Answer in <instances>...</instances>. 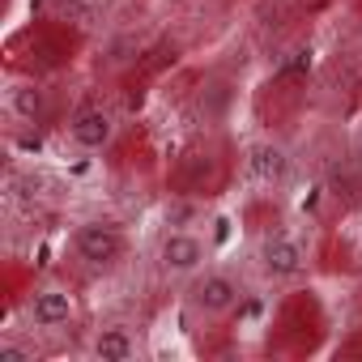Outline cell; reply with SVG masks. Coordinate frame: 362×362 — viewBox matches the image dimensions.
Segmentation results:
<instances>
[{
    "instance_id": "11",
    "label": "cell",
    "mask_w": 362,
    "mask_h": 362,
    "mask_svg": "<svg viewBox=\"0 0 362 362\" xmlns=\"http://www.w3.org/2000/svg\"><path fill=\"white\" fill-rule=\"evenodd\" d=\"M354 158H358V170H362V132H358V145H354Z\"/></svg>"
},
{
    "instance_id": "5",
    "label": "cell",
    "mask_w": 362,
    "mask_h": 362,
    "mask_svg": "<svg viewBox=\"0 0 362 362\" xmlns=\"http://www.w3.org/2000/svg\"><path fill=\"white\" fill-rule=\"evenodd\" d=\"M260 269L277 281H290L307 269V247L294 239V235H269L260 243Z\"/></svg>"
},
{
    "instance_id": "10",
    "label": "cell",
    "mask_w": 362,
    "mask_h": 362,
    "mask_svg": "<svg viewBox=\"0 0 362 362\" xmlns=\"http://www.w3.org/2000/svg\"><path fill=\"white\" fill-rule=\"evenodd\" d=\"M0 362H35V354L26 345H18V341H5L0 345Z\"/></svg>"
},
{
    "instance_id": "2",
    "label": "cell",
    "mask_w": 362,
    "mask_h": 362,
    "mask_svg": "<svg viewBox=\"0 0 362 362\" xmlns=\"http://www.w3.org/2000/svg\"><path fill=\"white\" fill-rule=\"evenodd\" d=\"M205 260H209V243L197 239L192 230H175L158 247V269L166 277H197L205 269Z\"/></svg>"
},
{
    "instance_id": "1",
    "label": "cell",
    "mask_w": 362,
    "mask_h": 362,
    "mask_svg": "<svg viewBox=\"0 0 362 362\" xmlns=\"http://www.w3.org/2000/svg\"><path fill=\"white\" fill-rule=\"evenodd\" d=\"M239 298H243V286H239L230 273H205V277H197L192 290H188V307H192L197 315H205V320L230 315V311L239 307Z\"/></svg>"
},
{
    "instance_id": "7",
    "label": "cell",
    "mask_w": 362,
    "mask_h": 362,
    "mask_svg": "<svg viewBox=\"0 0 362 362\" xmlns=\"http://www.w3.org/2000/svg\"><path fill=\"white\" fill-rule=\"evenodd\" d=\"M69 136H73V145H81L90 153L94 149H107L111 136H115V115L107 107H81L73 115V124H69Z\"/></svg>"
},
{
    "instance_id": "3",
    "label": "cell",
    "mask_w": 362,
    "mask_h": 362,
    "mask_svg": "<svg viewBox=\"0 0 362 362\" xmlns=\"http://www.w3.org/2000/svg\"><path fill=\"white\" fill-rule=\"evenodd\" d=\"M73 247L90 269H111L124 256V235L111 222H81L73 235Z\"/></svg>"
},
{
    "instance_id": "12",
    "label": "cell",
    "mask_w": 362,
    "mask_h": 362,
    "mask_svg": "<svg viewBox=\"0 0 362 362\" xmlns=\"http://www.w3.org/2000/svg\"><path fill=\"white\" fill-rule=\"evenodd\" d=\"M358 264H362V243H358Z\"/></svg>"
},
{
    "instance_id": "6",
    "label": "cell",
    "mask_w": 362,
    "mask_h": 362,
    "mask_svg": "<svg viewBox=\"0 0 362 362\" xmlns=\"http://www.w3.org/2000/svg\"><path fill=\"white\" fill-rule=\"evenodd\" d=\"M247 175L264 188H281L290 179V149L277 141H252L247 145Z\"/></svg>"
},
{
    "instance_id": "4",
    "label": "cell",
    "mask_w": 362,
    "mask_h": 362,
    "mask_svg": "<svg viewBox=\"0 0 362 362\" xmlns=\"http://www.w3.org/2000/svg\"><path fill=\"white\" fill-rule=\"evenodd\" d=\"M26 315H30L35 328H43V332H60V328L73 324V315H77V298H73L69 290H60V286H43V290H35Z\"/></svg>"
},
{
    "instance_id": "8",
    "label": "cell",
    "mask_w": 362,
    "mask_h": 362,
    "mask_svg": "<svg viewBox=\"0 0 362 362\" xmlns=\"http://www.w3.org/2000/svg\"><path fill=\"white\" fill-rule=\"evenodd\" d=\"M94 358H103V362H128V358H136V337L124 328V324H107V328H98L94 332Z\"/></svg>"
},
{
    "instance_id": "9",
    "label": "cell",
    "mask_w": 362,
    "mask_h": 362,
    "mask_svg": "<svg viewBox=\"0 0 362 362\" xmlns=\"http://www.w3.org/2000/svg\"><path fill=\"white\" fill-rule=\"evenodd\" d=\"M9 111L22 119V124H39L47 115V94L35 86V81H13L9 86Z\"/></svg>"
}]
</instances>
